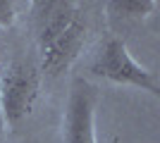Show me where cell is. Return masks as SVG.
I'll list each match as a JSON object with an SVG mask.
<instances>
[{"label":"cell","instance_id":"3957f363","mask_svg":"<svg viewBox=\"0 0 160 143\" xmlns=\"http://www.w3.org/2000/svg\"><path fill=\"white\" fill-rule=\"evenodd\" d=\"M41 98V69L31 62H12L0 76V112L12 129L33 112Z\"/></svg>","mask_w":160,"mask_h":143},{"label":"cell","instance_id":"5b68a950","mask_svg":"<svg viewBox=\"0 0 160 143\" xmlns=\"http://www.w3.org/2000/svg\"><path fill=\"white\" fill-rule=\"evenodd\" d=\"M155 7H158L155 0H115V2H108V12L112 19L141 21L148 19L155 12Z\"/></svg>","mask_w":160,"mask_h":143},{"label":"cell","instance_id":"277c9868","mask_svg":"<svg viewBox=\"0 0 160 143\" xmlns=\"http://www.w3.org/2000/svg\"><path fill=\"white\" fill-rule=\"evenodd\" d=\"M100 102V91L84 76L69 83L62 117V141L65 143H98L96 138V110Z\"/></svg>","mask_w":160,"mask_h":143},{"label":"cell","instance_id":"6da1fadb","mask_svg":"<svg viewBox=\"0 0 160 143\" xmlns=\"http://www.w3.org/2000/svg\"><path fill=\"white\" fill-rule=\"evenodd\" d=\"M31 19L41 53V69L50 76L67 72L86 45V26L77 14V2L38 0L31 5Z\"/></svg>","mask_w":160,"mask_h":143},{"label":"cell","instance_id":"8992f818","mask_svg":"<svg viewBox=\"0 0 160 143\" xmlns=\"http://www.w3.org/2000/svg\"><path fill=\"white\" fill-rule=\"evenodd\" d=\"M17 21V5L10 0H0V29H10Z\"/></svg>","mask_w":160,"mask_h":143},{"label":"cell","instance_id":"52a82bcc","mask_svg":"<svg viewBox=\"0 0 160 143\" xmlns=\"http://www.w3.org/2000/svg\"><path fill=\"white\" fill-rule=\"evenodd\" d=\"M5 119H2V112H0V143H2V136H5Z\"/></svg>","mask_w":160,"mask_h":143},{"label":"cell","instance_id":"7a4b0ae2","mask_svg":"<svg viewBox=\"0 0 160 143\" xmlns=\"http://www.w3.org/2000/svg\"><path fill=\"white\" fill-rule=\"evenodd\" d=\"M88 72L93 76L120 83V86H134V88L148 91L155 98L160 95V83L155 72L146 69L141 62L134 60L127 43L117 36H110L98 45L93 57L88 60Z\"/></svg>","mask_w":160,"mask_h":143}]
</instances>
